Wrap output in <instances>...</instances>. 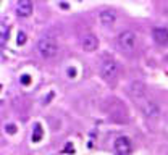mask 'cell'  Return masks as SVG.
Instances as JSON below:
<instances>
[{
    "instance_id": "obj_1",
    "label": "cell",
    "mask_w": 168,
    "mask_h": 155,
    "mask_svg": "<svg viewBox=\"0 0 168 155\" xmlns=\"http://www.w3.org/2000/svg\"><path fill=\"white\" fill-rule=\"evenodd\" d=\"M37 52L42 58H53L58 53V42L55 37L50 36H44L37 41Z\"/></svg>"
},
{
    "instance_id": "obj_2",
    "label": "cell",
    "mask_w": 168,
    "mask_h": 155,
    "mask_svg": "<svg viewBox=\"0 0 168 155\" xmlns=\"http://www.w3.org/2000/svg\"><path fill=\"white\" fill-rule=\"evenodd\" d=\"M99 73H100L102 79L105 81H113L118 76V63L108 55H104L102 57V62H100V68H99Z\"/></svg>"
},
{
    "instance_id": "obj_3",
    "label": "cell",
    "mask_w": 168,
    "mask_h": 155,
    "mask_svg": "<svg viewBox=\"0 0 168 155\" xmlns=\"http://www.w3.org/2000/svg\"><path fill=\"white\" fill-rule=\"evenodd\" d=\"M116 44H118V47L121 48L123 52H133L134 48H136L137 45V37L136 34H134L133 31H130V29H126V31H121L118 34V37H116Z\"/></svg>"
},
{
    "instance_id": "obj_4",
    "label": "cell",
    "mask_w": 168,
    "mask_h": 155,
    "mask_svg": "<svg viewBox=\"0 0 168 155\" xmlns=\"http://www.w3.org/2000/svg\"><path fill=\"white\" fill-rule=\"evenodd\" d=\"M113 149H115L116 155H130L131 150H133V144H131L130 137H126V136H120V137L115 139Z\"/></svg>"
},
{
    "instance_id": "obj_5",
    "label": "cell",
    "mask_w": 168,
    "mask_h": 155,
    "mask_svg": "<svg viewBox=\"0 0 168 155\" xmlns=\"http://www.w3.org/2000/svg\"><path fill=\"white\" fill-rule=\"evenodd\" d=\"M128 92H130V95L133 97L134 100H141V99H144V97H146L147 87H146V84H144L142 81L134 79V81H131L130 87H128Z\"/></svg>"
},
{
    "instance_id": "obj_6",
    "label": "cell",
    "mask_w": 168,
    "mask_h": 155,
    "mask_svg": "<svg viewBox=\"0 0 168 155\" xmlns=\"http://www.w3.org/2000/svg\"><path fill=\"white\" fill-rule=\"evenodd\" d=\"M141 110H142V113L146 115L147 118H158L160 116V107H158L154 100H146V102H142Z\"/></svg>"
},
{
    "instance_id": "obj_7",
    "label": "cell",
    "mask_w": 168,
    "mask_h": 155,
    "mask_svg": "<svg viewBox=\"0 0 168 155\" xmlns=\"http://www.w3.org/2000/svg\"><path fill=\"white\" fill-rule=\"evenodd\" d=\"M152 39L155 41L157 45H168V28H162V26H157V28L152 29Z\"/></svg>"
},
{
    "instance_id": "obj_8",
    "label": "cell",
    "mask_w": 168,
    "mask_h": 155,
    "mask_svg": "<svg viewBox=\"0 0 168 155\" xmlns=\"http://www.w3.org/2000/svg\"><path fill=\"white\" fill-rule=\"evenodd\" d=\"M81 45H83V48L86 52H94L99 47V39L94 34H86L83 37V41H81Z\"/></svg>"
},
{
    "instance_id": "obj_9",
    "label": "cell",
    "mask_w": 168,
    "mask_h": 155,
    "mask_svg": "<svg viewBox=\"0 0 168 155\" xmlns=\"http://www.w3.org/2000/svg\"><path fill=\"white\" fill-rule=\"evenodd\" d=\"M115 20H116V16L112 10H102L100 13H99V21H100V24L104 28L113 26V24H115Z\"/></svg>"
},
{
    "instance_id": "obj_10",
    "label": "cell",
    "mask_w": 168,
    "mask_h": 155,
    "mask_svg": "<svg viewBox=\"0 0 168 155\" xmlns=\"http://www.w3.org/2000/svg\"><path fill=\"white\" fill-rule=\"evenodd\" d=\"M16 13L24 18L29 16L32 13V2H29V0H20L16 4Z\"/></svg>"
},
{
    "instance_id": "obj_11",
    "label": "cell",
    "mask_w": 168,
    "mask_h": 155,
    "mask_svg": "<svg viewBox=\"0 0 168 155\" xmlns=\"http://www.w3.org/2000/svg\"><path fill=\"white\" fill-rule=\"evenodd\" d=\"M34 129H36V131L32 133V141L37 142V141H41V137H42V128H41V124L36 123L34 124Z\"/></svg>"
},
{
    "instance_id": "obj_12",
    "label": "cell",
    "mask_w": 168,
    "mask_h": 155,
    "mask_svg": "<svg viewBox=\"0 0 168 155\" xmlns=\"http://www.w3.org/2000/svg\"><path fill=\"white\" fill-rule=\"evenodd\" d=\"M18 45H23L26 42V32H23V31H20L18 32Z\"/></svg>"
},
{
    "instance_id": "obj_13",
    "label": "cell",
    "mask_w": 168,
    "mask_h": 155,
    "mask_svg": "<svg viewBox=\"0 0 168 155\" xmlns=\"http://www.w3.org/2000/svg\"><path fill=\"white\" fill-rule=\"evenodd\" d=\"M5 129H7V133H10V134H15V133H16V126H15V124H7V126H5Z\"/></svg>"
},
{
    "instance_id": "obj_14",
    "label": "cell",
    "mask_w": 168,
    "mask_h": 155,
    "mask_svg": "<svg viewBox=\"0 0 168 155\" xmlns=\"http://www.w3.org/2000/svg\"><path fill=\"white\" fill-rule=\"evenodd\" d=\"M21 83L24 84V86H28V84L31 83V76H29V74H23V76H21Z\"/></svg>"
},
{
    "instance_id": "obj_15",
    "label": "cell",
    "mask_w": 168,
    "mask_h": 155,
    "mask_svg": "<svg viewBox=\"0 0 168 155\" xmlns=\"http://www.w3.org/2000/svg\"><path fill=\"white\" fill-rule=\"evenodd\" d=\"M68 76H71V78H74V76H76V71H74V68H68Z\"/></svg>"
},
{
    "instance_id": "obj_16",
    "label": "cell",
    "mask_w": 168,
    "mask_h": 155,
    "mask_svg": "<svg viewBox=\"0 0 168 155\" xmlns=\"http://www.w3.org/2000/svg\"><path fill=\"white\" fill-rule=\"evenodd\" d=\"M73 150H74V149H73V147H71V145H70V144H68V145H66V147H65V152H73Z\"/></svg>"
}]
</instances>
